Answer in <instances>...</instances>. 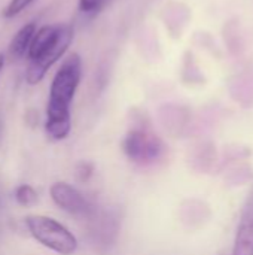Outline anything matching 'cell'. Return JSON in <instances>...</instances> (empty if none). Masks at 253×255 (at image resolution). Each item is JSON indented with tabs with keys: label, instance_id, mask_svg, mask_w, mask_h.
<instances>
[{
	"label": "cell",
	"instance_id": "7c38bea8",
	"mask_svg": "<svg viewBox=\"0 0 253 255\" xmlns=\"http://www.w3.org/2000/svg\"><path fill=\"white\" fill-rule=\"evenodd\" d=\"M94 175V164L91 161H79L75 167V176L81 184L88 182Z\"/></svg>",
	"mask_w": 253,
	"mask_h": 255
},
{
	"label": "cell",
	"instance_id": "4fadbf2b",
	"mask_svg": "<svg viewBox=\"0 0 253 255\" xmlns=\"http://www.w3.org/2000/svg\"><path fill=\"white\" fill-rule=\"evenodd\" d=\"M107 0H79V10L82 13H88V15H94L97 13Z\"/></svg>",
	"mask_w": 253,
	"mask_h": 255
},
{
	"label": "cell",
	"instance_id": "6da1fadb",
	"mask_svg": "<svg viewBox=\"0 0 253 255\" xmlns=\"http://www.w3.org/2000/svg\"><path fill=\"white\" fill-rule=\"evenodd\" d=\"M82 79V58L78 52L67 55L55 72L46 105L45 131L52 140H64L72 130L70 106Z\"/></svg>",
	"mask_w": 253,
	"mask_h": 255
},
{
	"label": "cell",
	"instance_id": "5bb4252c",
	"mask_svg": "<svg viewBox=\"0 0 253 255\" xmlns=\"http://www.w3.org/2000/svg\"><path fill=\"white\" fill-rule=\"evenodd\" d=\"M3 67H4V55L0 52V73H1V70H3Z\"/></svg>",
	"mask_w": 253,
	"mask_h": 255
},
{
	"label": "cell",
	"instance_id": "9c48e42d",
	"mask_svg": "<svg viewBox=\"0 0 253 255\" xmlns=\"http://www.w3.org/2000/svg\"><path fill=\"white\" fill-rule=\"evenodd\" d=\"M36 30H37V25H36V22L31 21V22L24 24L15 33V36L12 37V40L9 43V55L12 58H22L24 55H27Z\"/></svg>",
	"mask_w": 253,
	"mask_h": 255
},
{
	"label": "cell",
	"instance_id": "277c9868",
	"mask_svg": "<svg viewBox=\"0 0 253 255\" xmlns=\"http://www.w3.org/2000/svg\"><path fill=\"white\" fill-rule=\"evenodd\" d=\"M73 37H75L73 25L72 24H61V31H60L57 42L40 58L28 61V66L25 70V82L28 85L40 84L45 79L48 70L66 55L67 49L70 48V45L73 42Z\"/></svg>",
	"mask_w": 253,
	"mask_h": 255
},
{
	"label": "cell",
	"instance_id": "52a82bcc",
	"mask_svg": "<svg viewBox=\"0 0 253 255\" xmlns=\"http://www.w3.org/2000/svg\"><path fill=\"white\" fill-rule=\"evenodd\" d=\"M60 31H61V24H46V25L39 27L31 39V43L27 52L28 60L40 58L57 42Z\"/></svg>",
	"mask_w": 253,
	"mask_h": 255
},
{
	"label": "cell",
	"instance_id": "7a4b0ae2",
	"mask_svg": "<svg viewBox=\"0 0 253 255\" xmlns=\"http://www.w3.org/2000/svg\"><path fill=\"white\" fill-rule=\"evenodd\" d=\"M25 226L33 239L58 255H73L78 250L76 236L60 221L46 215H28Z\"/></svg>",
	"mask_w": 253,
	"mask_h": 255
},
{
	"label": "cell",
	"instance_id": "5b68a950",
	"mask_svg": "<svg viewBox=\"0 0 253 255\" xmlns=\"http://www.w3.org/2000/svg\"><path fill=\"white\" fill-rule=\"evenodd\" d=\"M49 194L52 202L60 209H63L64 212L73 217L88 220L95 211V206H92L75 187H72L67 182L52 184L49 188Z\"/></svg>",
	"mask_w": 253,
	"mask_h": 255
},
{
	"label": "cell",
	"instance_id": "8fae6325",
	"mask_svg": "<svg viewBox=\"0 0 253 255\" xmlns=\"http://www.w3.org/2000/svg\"><path fill=\"white\" fill-rule=\"evenodd\" d=\"M34 0H10L6 7L3 9V16L4 18H15L18 16L22 10H25Z\"/></svg>",
	"mask_w": 253,
	"mask_h": 255
},
{
	"label": "cell",
	"instance_id": "8992f818",
	"mask_svg": "<svg viewBox=\"0 0 253 255\" xmlns=\"http://www.w3.org/2000/svg\"><path fill=\"white\" fill-rule=\"evenodd\" d=\"M231 255H253V196L243 208Z\"/></svg>",
	"mask_w": 253,
	"mask_h": 255
},
{
	"label": "cell",
	"instance_id": "9a60e30c",
	"mask_svg": "<svg viewBox=\"0 0 253 255\" xmlns=\"http://www.w3.org/2000/svg\"><path fill=\"white\" fill-rule=\"evenodd\" d=\"M0 136H1V124H0Z\"/></svg>",
	"mask_w": 253,
	"mask_h": 255
},
{
	"label": "cell",
	"instance_id": "ba28073f",
	"mask_svg": "<svg viewBox=\"0 0 253 255\" xmlns=\"http://www.w3.org/2000/svg\"><path fill=\"white\" fill-rule=\"evenodd\" d=\"M88 221L91 223V235L95 239V242L98 241L104 245L112 242L113 236L116 235L118 226H116V221L110 215L100 214L95 209L94 214L88 218Z\"/></svg>",
	"mask_w": 253,
	"mask_h": 255
},
{
	"label": "cell",
	"instance_id": "30bf717a",
	"mask_svg": "<svg viewBox=\"0 0 253 255\" xmlns=\"http://www.w3.org/2000/svg\"><path fill=\"white\" fill-rule=\"evenodd\" d=\"M37 193L34 191V188L31 185L27 184H21L16 187L15 190V200L18 205L24 206V208H31L37 203Z\"/></svg>",
	"mask_w": 253,
	"mask_h": 255
},
{
	"label": "cell",
	"instance_id": "3957f363",
	"mask_svg": "<svg viewBox=\"0 0 253 255\" xmlns=\"http://www.w3.org/2000/svg\"><path fill=\"white\" fill-rule=\"evenodd\" d=\"M122 149L133 163L149 166L164 155L166 145L149 126L140 124L127 131L122 140Z\"/></svg>",
	"mask_w": 253,
	"mask_h": 255
}]
</instances>
